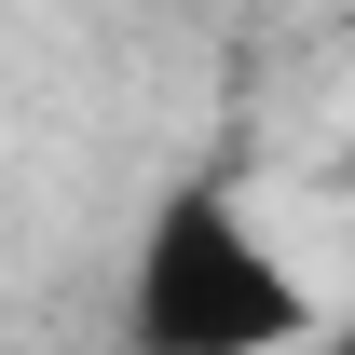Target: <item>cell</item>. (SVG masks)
Listing matches in <instances>:
<instances>
[{
  "mask_svg": "<svg viewBox=\"0 0 355 355\" xmlns=\"http://www.w3.org/2000/svg\"><path fill=\"white\" fill-rule=\"evenodd\" d=\"M328 328L314 273L246 219L232 178H178L123 246V355H301Z\"/></svg>",
  "mask_w": 355,
  "mask_h": 355,
  "instance_id": "cell-1",
  "label": "cell"
}]
</instances>
